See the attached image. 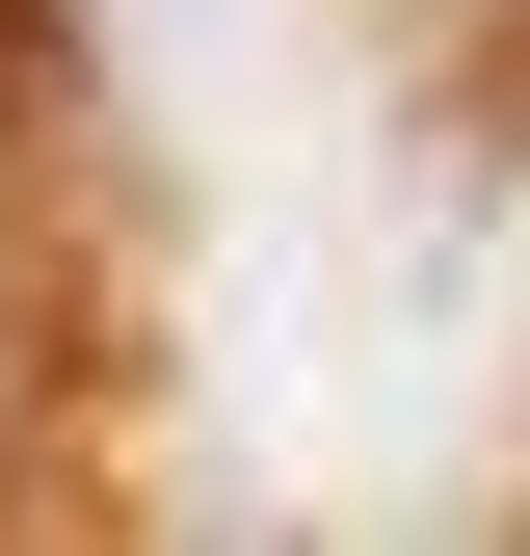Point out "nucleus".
<instances>
[{"label":"nucleus","mask_w":530,"mask_h":556,"mask_svg":"<svg viewBox=\"0 0 530 556\" xmlns=\"http://www.w3.org/2000/svg\"><path fill=\"white\" fill-rule=\"evenodd\" d=\"M27 106H53V27L0 0V239H27Z\"/></svg>","instance_id":"obj_1"}]
</instances>
